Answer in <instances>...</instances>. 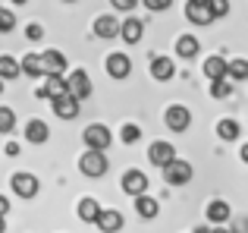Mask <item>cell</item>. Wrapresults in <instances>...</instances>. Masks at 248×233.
I'll return each mask as SVG.
<instances>
[{
    "label": "cell",
    "instance_id": "cell-36",
    "mask_svg": "<svg viewBox=\"0 0 248 233\" xmlns=\"http://www.w3.org/2000/svg\"><path fill=\"white\" fill-rule=\"evenodd\" d=\"M3 151H6V154H10V158H16V154H19V145H16V142H10V145H6V148H3Z\"/></svg>",
    "mask_w": 248,
    "mask_h": 233
},
{
    "label": "cell",
    "instance_id": "cell-21",
    "mask_svg": "<svg viewBox=\"0 0 248 233\" xmlns=\"http://www.w3.org/2000/svg\"><path fill=\"white\" fill-rule=\"evenodd\" d=\"M94 35L97 38H116V35H120V19H113V16H97L94 19Z\"/></svg>",
    "mask_w": 248,
    "mask_h": 233
},
{
    "label": "cell",
    "instance_id": "cell-14",
    "mask_svg": "<svg viewBox=\"0 0 248 233\" xmlns=\"http://www.w3.org/2000/svg\"><path fill=\"white\" fill-rule=\"evenodd\" d=\"M151 76L157 82H170L176 76V63L170 60V57H154L151 60Z\"/></svg>",
    "mask_w": 248,
    "mask_h": 233
},
{
    "label": "cell",
    "instance_id": "cell-12",
    "mask_svg": "<svg viewBox=\"0 0 248 233\" xmlns=\"http://www.w3.org/2000/svg\"><path fill=\"white\" fill-rule=\"evenodd\" d=\"M66 95V79L63 76H47L44 88H38V98H47V101H57Z\"/></svg>",
    "mask_w": 248,
    "mask_h": 233
},
{
    "label": "cell",
    "instance_id": "cell-41",
    "mask_svg": "<svg viewBox=\"0 0 248 233\" xmlns=\"http://www.w3.org/2000/svg\"><path fill=\"white\" fill-rule=\"evenodd\" d=\"M188 3H207V0H188Z\"/></svg>",
    "mask_w": 248,
    "mask_h": 233
},
{
    "label": "cell",
    "instance_id": "cell-2",
    "mask_svg": "<svg viewBox=\"0 0 248 233\" xmlns=\"http://www.w3.org/2000/svg\"><path fill=\"white\" fill-rule=\"evenodd\" d=\"M160 170H164V180H167L170 186H186L188 180L195 177L192 164H188V161H182V158H173L167 167H160Z\"/></svg>",
    "mask_w": 248,
    "mask_h": 233
},
{
    "label": "cell",
    "instance_id": "cell-37",
    "mask_svg": "<svg viewBox=\"0 0 248 233\" xmlns=\"http://www.w3.org/2000/svg\"><path fill=\"white\" fill-rule=\"evenodd\" d=\"M6 211H10V202H6V196H0V217H6Z\"/></svg>",
    "mask_w": 248,
    "mask_h": 233
},
{
    "label": "cell",
    "instance_id": "cell-8",
    "mask_svg": "<svg viewBox=\"0 0 248 233\" xmlns=\"http://www.w3.org/2000/svg\"><path fill=\"white\" fill-rule=\"evenodd\" d=\"M120 186H123V192H129V196H145L148 192V177L141 170H126L123 180H120Z\"/></svg>",
    "mask_w": 248,
    "mask_h": 233
},
{
    "label": "cell",
    "instance_id": "cell-17",
    "mask_svg": "<svg viewBox=\"0 0 248 233\" xmlns=\"http://www.w3.org/2000/svg\"><path fill=\"white\" fill-rule=\"evenodd\" d=\"M50 104H54V114L60 116V120H76V116H79V101H73L69 95H63V98L50 101Z\"/></svg>",
    "mask_w": 248,
    "mask_h": 233
},
{
    "label": "cell",
    "instance_id": "cell-35",
    "mask_svg": "<svg viewBox=\"0 0 248 233\" xmlns=\"http://www.w3.org/2000/svg\"><path fill=\"white\" fill-rule=\"evenodd\" d=\"M110 3H113L116 10H132V6L139 3V0H110Z\"/></svg>",
    "mask_w": 248,
    "mask_h": 233
},
{
    "label": "cell",
    "instance_id": "cell-7",
    "mask_svg": "<svg viewBox=\"0 0 248 233\" xmlns=\"http://www.w3.org/2000/svg\"><path fill=\"white\" fill-rule=\"evenodd\" d=\"M164 120H167V129H173V133H186V129L192 126V114H188V107H182V104L167 107Z\"/></svg>",
    "mask_w": 248,
    "mask_h": 233
},
{
    "label": "cell",
    "instance_id": "cell-26",
    "mask_svg": "<svg viewBox=\"0 0 248 233\" xmlns=\"http://www.w3.org/2000/svg\"><path fill=\"white\" fill-rule=\"evenodd\" d=\"M239 133H242V126H239L236 120H230V116L217 123V135H220L223 142H232V139H239Z\"/></svg>",
    "mask_w": 248,
    "mask_h": 233
},
{
    "label": "cell",
    "instance_id": "cell-9",
    "mask_svg": "<svg viewBox=\"0 0 248 233\" xmlns=\"http://www.w3.org/2000/svg\"><path fill=\"white\" fill-rule=\"evenodd\" d=\"M129 73H132V60H129V54L113 50V54L107 57V76H113V79H126Z\"/></svg>",
    "mask_w": 248,
    "mask_h": 233
},
{
    "label": "cell",
    "instance_id": "cell-43",
    "mask_svg": "<svg viewBox=\"0 0 248 233\" xmlns=\"http://www.w3.org/2000/svg\"><path fill=\"white\" fill-rule=\"evenodd\" d=\"M63 3H76V0H63Z\"/></svg>",
    "mask_w": 248,
    "mask_h": 233
},
{
    "label": "cell",
    "instance_id": "cell-40",
    "mask_svg": "<svg viewBox=\"0 0 248 233\" xmlns=\"http://www.w3.org/2000/svg\"><path fill=\"white\" fill-rule=\"evenodd\" d=\"M6 230V224H3V217H0V233H3Z\"/></svg>",
    "mask_w": 248,
    "mask_h": 233
},
{
    "label": "cell",
    "instance_id": "cell-15",
    "mask_svg": "<svg viewBox=\"0 0 248 233\" xmlns=\"http://www.w3.org/2000/svg\"><path fill=\"white\" fill-rule=\"evenodd\" d=\"M120 35L126 44H139L141 35H145V22L141 19H126V22H120Z\"/></svg>",
    "mask_w": 248,
    "mask_h": 233
},
{
    "label": "cell",
    "instance_id": "cell-30",
    "mask_svg": "<svg viewBox=\"0 0 248 233\" xmlns=\"http://www.w3.org/2000/svg\"><path fill=\"white\" fill-rule=\"evenodd\" d=\"M16 129V114L10 107H0V133H13Z\"/></svg>",
    "mask_w": 248,
    "mask_h": 233
},
{
    "label": "cell",
    "instance_id": "cell-13",
    "mask_svg": "<svg viewBox=\"0 0 248 233\" xmlns=\"http://www.w3.org/2000/svg\"><path fill=\"white\" fill-rule=\"evenodd\" d=\"M25 139H29L31 145H44V142L50 139V126L44 120H29L25 123Z\"/></svg>",
    "mask_w": 248,
    "mask_h": 233
},
{
    "label": "cell",
    "instance_id": "cell-5",
    "mask_svg": "<svg viewBox=\"0 0 248 233\" xmlns=\"http://www.w3.org/2000/svg\"><path fill=\"white\" fill-rule=\"evenodd\" d=\"M38 63H41V76H63L66 73V57L60 50H44L38 54Z\"/></svg>",
    "mask_w": 248,
    "mask_h": 233
},
{
    "label": "cell",
    "instance_id": "cell-3",
    "mask_svg": "<svg viewBox=\"0 0 248 233\" xmlns=\"http://www.w3.org/2000/svg\"><path fill=\"white\" fill-rule=\"evenodd\" d=\"M107 154H101V151H85L82 158H79V170L85 173V177H91V180H97V177H104L107 173Z\"/></svg>",
    "mask_w": 248,
    "mask_h": 233
},
{
    "label": "cell",
    "instance_id": "cell-42",
    "mask_svg": "<svg viewBox=\"0 0 248 233\" xmlns=\"http://www.w3.org/2000/svg\"><path fill=\"white\" fill-rule=\"evenodd\" d=\"M0 95H3V82H0Z\"/></svg>",
    "mask_w": 248,
    "mask_h": 233
},
{
    "label": "cell",
    "instance_id": "cell-6",
    "mask_svg": "<svg viewBox=\"0 0 248 233\" xmlns=\"http://www.w3.org/2000/svg\"><path fill=\"white\" fill-rule=\"evenodd\" d=\"M10 186L19 199H35L38 196V177L35 173H13L10 177Z\"/></svg>",
    "mask_w": 248,
    "mask_h": 233
},
{
    "label": "cell",
    "instance_id": "cell-1",
    "mask_svg": "<svg viewBox=\"0 0 248 233\" xmlns=\"http://www.w3.org/2000/svg\"><path fill=\"white\" fill-rule=\"evenodd\" d=\"M82 139H85V145H88V151H101V154H104V151L110 148V142H113V135H110L107 126H101V123H91V126H85Z\"/></svg>",
    "mask_w": 248,
    "mask_h": 233
},
{
    "label": "cell",
    "instance_id": "cell-19",
    "mask_svg": "<svg viewBox=\"0 0 248 233\" xmlns=\"http://www.w3.org/2000/svg\"><path fill=\"white\" fill-rule=\"evenodd\" d=\"M230 215H232V211H230V205H226L223 199H214V202L207 205V221L217 224V227H223V224L230 221Z\"/></svg>",
    "mask_w": 248,
    "mask_h": 233
},
{
    "label": "cell",
    "instance_id": "cell-10",
    "mask_svg": "<svg viewBox=\"0 0 248 233\" xmlns=\"http://www.w3.org/2000/svg\"><path fill=\"white\" fill-rule=\"evenodd\" d=\"M173 158H176V148L170 145V142H151V148H148V161H151V164L167 167Z\"/></svg>",
    "mask_w": 248,
    "mask_h": 233
},
{
    "label": "cell",
    "instance_id": "cell-18",
    "mask_svg": "<svg viewBox=\"0 0 248 233\" xmlns=\"http://www.w3.org/2000/svg\"><path fill=\"white\" fill-rule=\"evenodd\" d=\"M201 69H204V76H207L211 82H220V79H226V60H223L220 54L207 57V60H204V67H201Z\"/></svg>",
    "mask_w": 248,
    "mask_h": 233
},
{
    "label": "cell",
    "instance_id": "cell-39",
    "mask_svg": "<svg viewBox=\"0 0 248 233\" xmlns=\"http://www.w3.org/2000/svg\"><path fill=\"white\" fill-rule=\"evenodd\" d=\"M13 3H16V6H22V3H29V0H13Z\"/></svg>",
    "mask_w": 248,
    "mask_h": 233
},
{
    "label": "cell",
    "instance_id": "cell-4",
    "mask_svg": "<svg viewBox=\"0 0 248 233\" xmlns=\"http://www.w3.org/2000/svg\"><path fill=\"white\" fill-rule=\"evenodd\" d=\"M63 79H66V95L73 101H85L91 95V79L85 69H76L73 76H63Z\"/></svg>",
    "mask_w": 248,
    "mask_h": 233
},
{
    "label": "cell",
    "instance_id": "cell-23",
    "mask_svg": "<svg viewBox=\"0 0 248 233\" xmlns=\"http://www.w3.org/2000/svg\"><path fill=\"white\" fill-rule=\"evenodd\" d=\"M101 211H104V208L97 205V199H91V196H88V199H82V202H79V217H82L85 224H94Z\"/></svg>",
    "mask_w": 248,
    "mask_h": 233
},
{
    "label": "cell",
    "instance_id": "cell-33",
    "mask_svg": "<svg viewBox=\"0 0 248 233\" xmlns=\"http://www.w3.org/2000/svg\"><path fill=\"white\" fill-rule=\"evenodd\" d=\"M141 3H145L148 10H154V13H164V10L173 6V0H141Z\"/></svg>",
    "mask_w": 248,
    "mask_h": 233
},
{
    "label": "cell",
    "instance_id": "cell-32",
    "mask_svg": "<svg viewBox=\"0 0 248 233\" xmlns=\"http://www.w3.org/2000/svg\"><path fill=\"white\" fill-rule=\"evenodd\" d=\"M13 29H16V16L0 6V32H13Z\"/></svg>",
    "mask_w": 248,
    "mask_h": 233
},
{
    "label": "cell",
    "instance_id": "cell-22",
    "mask_svg": "<svg viewBox=\"0 0 248 233\" xmlns=\"http://www.w3.org/2000/svg\"><path fill=\"white\" fill-rule=\"evenodd\" d=\"M135 211H139L145 221H151V217L160 215V205H157V199H151V196L145 192V196H135Z\"/></svg>",
    "mask_w": 248,
    "mask_h": 233
},
{
    "label": "cell",
    "instance_id": "cell-25",
    "mask_svg": "<svg viewBox=\"0 0 248 233\" xmlns=\"http://www.w3.org/2000/svg\"><path fill=\"white\" fill-rule=\"evenodd\" d=\"M6 79H19V60L10 54L0 57V82H6Z\"/></svg>",
    "mask_w": 248,
    "mask_h": 233
},
{
    "label": "cell",
    "instance_id": "cell-31",
    "mask_svg": "<svg viewBox=\"0 0 248 233\" xmlns=\"http://www.w3.org/2000/svg\"><path fill=\"white\" fill-rule=\"evenodd\" d=\"M207 10H211L214 19H220V16L230 13V0H207Z\"/></svg>",
    "mask_w": 248,
    "mask_h": 233
},
{
    "label": "cell",
    "instance_id": "cell-16",
    "mask_svg": "<svg viewBox=\"0 0 248 233\" xmlns=\"http://www.w3.org/2000/svg\"><path fill=\"white\" fill-rule=\"evenodd\" d=\"M186 19H188L192 25H211V22H214L207 3H186Z\"/></svg>",
    "mask_w": 248,
    "mask_h": 233
},
{
    "label": "cell",
    "instance_id": "cell-20",
    "mask_svg": "<svg viewBox=\"0 0 248 233\" xmlns=\"http://www.w3.org/2000/svg\"><path fill=\"white\" fill-rule=\"evenodd\" d=\"M198 50H201V44H198L195 35H179V41H176V54H179L182 60H195Z\"/></svg>",
    "mask_w": 248,
    "mask_h": 233
},
{
    "label": "cell",
    "instance_id": "cell-28",
    "mask_svg": "<svg viewBox=\"0 0 248 233\" xmlns=\"http://www.w3.org/2000/svg\"><path fill=\"white\" fill-rule=\"evenodd\" d=\"M120 139H123V142H126V145H135V142H139V139H141V129H139V126H135V123H126V126H123V129H120Z\"/></svg>",
    "mask_w": 248,
    "mask_h": 233
},
{
    "label": "cell",
    "instance_id": "cell-27",
    "mask_svg": "<svg viewBox=\"0 0 248 233\" xmlns=\"http://www.w3.org/2000/svg\"><path fill=\"white\" fill-rule=\"evenodd\" d=\"M19 76H41L38 54H25V57H22V63H19Z\"/></svg>",
    "mask_w": 248,
    "mask_h": 233
},
{
    "label": "cell",
    "instance_id": "cell-24",
    "mask_svg": "<svg viewBox=\"0 0 248 233\" xmlns=\"http://www.w3.org/2000/svg\"><path fill=\"white\" fill-rule=\"evenodd\" d=\"M226 76H230V79H236V82L248 79V60H245V57H236V60H226Z\"/></svg>",
    "mask_w": 248,
    "mask_h": 233
},
{
    "label": "cell",
    "instance_id": "cell-34",
    "mask_svg": "<svg viewBox=\"0 0 248 233\" xmlns=\"http://www.w3.org/2000/svg\"><path fill=\"white\" fill-rule=\"evenodd\" d=\"M25 35H29V41H41V35H44V29L38 22H31L29 29H25Z\"/></svg>",
    "mask_w": 248,
    "mask_h": 233
},
{
    "label": "cell",
    "instance_id": "cell-29",
    "mask_svg": "<svg viewBox=\"0 0 248 233\" xmlns=\"http://www.w3.org/2000/svg\"><path fill=\"white\" fill-rule=\"evenodd\" d=\"M232 95V85L226 79H220V82H211V98H217V101H223V98H230Z\"/></svg>",
    "mask_w": 248,
    "mask_h": 233
},
{
    "label": "cell",
    "instance_id": "cell-38",
    "mask_svg": "<svg viewBox=\"0 0 248 233\" xmlns=\"http://www.w3.org/2000/svg\"><path fill=\"white\" fill-rule=\"evenodd\" d=\"M211 233H232V230H230V227H214Z\"/></svg>",
    "mask_w": 248,
    "mask_h": 233
},
{
    "label": "cell",
    "instance_id": "cell-11",
    "mask_svg": "<svg viewBox=\"0 0 248 233\" xmlns=\"http://www.w3.org/2000/svg\"><path fill=\"white\" fill-rule=\"evenodd\" d=\"M97 227H101L104 233H116V230H123L126 227V217H123V211H116V208H107V211H101L97 215Z\"/></svg>",
    "mask_w": 248,
    "mask_h": 233
}]
</instances>
